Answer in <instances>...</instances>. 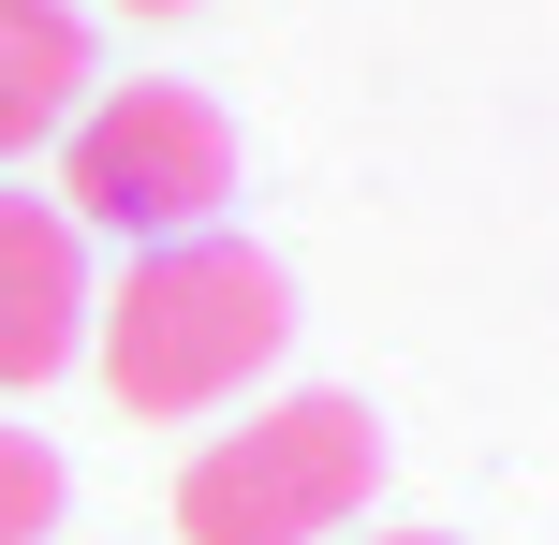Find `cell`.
Returning <instances> with one entry per match:
<instances>
[{
    "mask_svg": "<svg viewBox=\"0 0 559 545\" xmlns=\"http://www.w3.org/2000/svg\"><path fill=\"white\" fill-rule=\"evenodd\" d=\"M383 545H456V531H383Z\"/></svg>",
    "mask_w": 559,
    "mask_h": 545,
    "instance_id": "ba28073f",
    "label": "cell"
},
{
    "mask_svg": "<svg viewBox=\"0 0 559 545\" xmlns=\"http://www.w3.org/2000/svg\"><path fill=\"white\" fill-rule=\"evenodd\" d=\"M383 487V428L368 399H265L251 428H222L177 472V545H338Z\"/></svg>",
    "mask_w": 559,
    "mask_h": 545,
    "instance_id": "3957f363",
    "label": "cell"
},
{
    "mask_svg": "<svg viewBox=\"0 0 559 545\" xmlns=\"http://www.w3.org/2000/svg\"><path fill=\"white\" fill-rule=\"evenodd\" d=\"M295 340V281L251 236H163L88 295V369L133 428H192V413L251 399Z\"/></svg>",
    "mask_w": 559,
    "mask_h": 545,
    "instance_id": "6da1fadb",
    "label": "cell"
},
{
    "mask_svg": "<svg viewBox=\"0 0 559 545\" xmlns=\"http://www.w3.org/2000/svg\"><path fill=\"white\" fill-rule=\"evenodd\" d=\"M236 206V118L206 104V88L177 74H118L74 104V133H59V222H104L133 236V251H163V236H222Z\"/></svg>",
    "mask_w": 559,
    "mask_h": 545,
    "instance_id": "7a4b0ae2",
    "label": "cell"
},
{
    "mask_svg": "<svg viewBox=\"0 0 559 545\" xmlns=\"http://www.w3.org/2000/svg\"><path fill=\"white\" fill-rule=\"evenodd\" d=\"M118 15H192V0H118Z\"/></svg>",
    "mask_w": 559,
    "mask_h": 545,
    "instance_id": "52a82bcc",
    "label": "cell"
},
{
    "mask_svg": "<svg viewBox=\"0 0 559 545\" xmlns=\"http://www.w3.org/2000/svg\"><path fill=\"white\" fill-rule=\"evenodd\" d=\"M45 531H59V442L0 428V545H45Z\"/></svg>",
    "mask_w": 559,
    "mask_h": 545,
    "instance_id": "8992f818",
    "label": "cell"
},
{
    "mask_svg": "<svg viewBox=\"0 0 559 545\" xmlns=\"http://www.w3.org/2000/svg\"><path fill=\"white\" fill-rule=\"evenodd\" d=\"M88 354V236L59 222V192H0V399L59 383Z\"/></svg>",
    "mask_w": 559,
    "mask_h": 545,
    "instance_id": "277c9868",
    "label": "cell"
},
{
    "mask_svg": "<svg viewBox=\"0 0 559 545\" xmlns=\"http://www.w3.org/2000/svg\"><path fill=\"white\" fill-rule=\"evenodd\" d=\"M88 74H104V59H88L74 0H0V163H29V147L74 133Z\"/></svg>",
    "mask_w": 559,
    "mask_h": 545,
    "instance_id": "5b68a950",
    "label": "cell"
}]
</instances>
